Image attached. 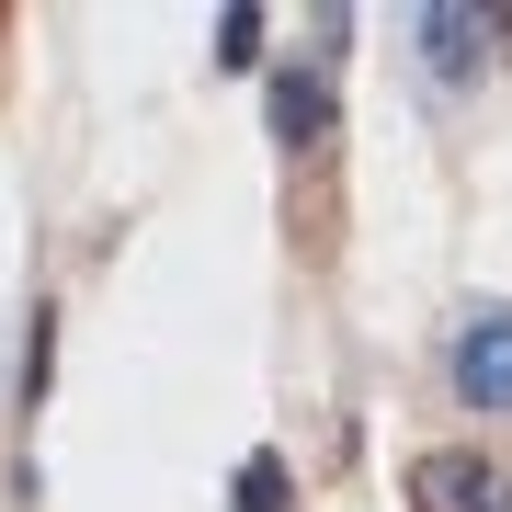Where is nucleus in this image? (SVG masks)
<instances>
[{
	"label": "nucleus",
	"mask_w": 512,
	"mask_h": 512,
	"mask_svg": "<svg viewBox=\"0 0 512 512\" xmlns=\"http://www.w3.org/2000/svg\"><path fill=\"white\" fill-rule=\"evenodd\" d=\"M239 512H285V456H239Z\"/></svg>",
	"instance_id": "nucleus-6"
},
{
	"label": "nucleus",
	"mask_w": 512,
	"mask_h": 512,
	"mask_svg": "<svg viewBox=\"0 0 512 512\" xmlns=\"http://www.w3.org/2000/svg\"><path fill=\"white\" fill-rule=\"evenodd\" d=\"M410 35H421V80H433V92H467V80L490 69V35H512V12L433 0V12H410Z\"/></svg>",
	"instance_id": "nucleus-1"
},
{
	"label": "nucleus",
	"mask_w": 512,
	"mask_h": 512,
	"mask_svg": "<svg viewBox=\"0 0 512 512\" xmlns=\"http://www.w3.org/2000/svg\"><path fill=\"white\" fill-rule=\"evenodd\" d=\"M217 57H228V69H262V12H251V0L217 12Z\"/></svg>",
	"instance_id": "nucleus-5"
},
{
	"label": "nucleus",
	"mask_w": 512,
	"mask_h": 512,
	"mask_svg": "<svg viewBox=\"0 0 512 512\" xmlns=\"http://www.w3.org/2000/svg\"><path fill=\"white\" fill-rule=\"evenodd\" d=\"M444 376H456L467 410H512V308H467L456 353H444Z\"/></svg>",
	"instance_id": "nucleus-3"
},
{
	"label": "nucleus",
	"mask_w": 512,
	"mask_h": 512,
	"mask_svg": "<svg viewBox=\"0 0 512 512\" xmlns=\"http://www.w3.org/2000/svg\"><path fill=\"white\" fill-rule=\"evenodd\" d=\"M410 512H512V478L478 444H433V456H410Z\"/></svg>",
	"instance_id": "nucleus-2"
},
{
	"label": "nucleus",
	"mask_w": 512,
	"mask_h": 512,
	"mask_svg": "<svg viewBox=\"0 0 512 512\" xmlns=\"http://www.w3.org/2000/svg\"><path fill=\"white\" fill-rule=\"evenodd\" d=\"M274 137L285 148H319L330 137V69L308 57V69H274Z\"/></svg>",
	"instance_id": "nucleus-4"
}]
</instances>
